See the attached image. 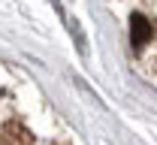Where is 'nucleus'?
<instances>
[{"mask_svg":"<svg viewBox=\"0 0 157 145\" xmlns=\"http://www.w3.org/2000/svg\"><path fill=\"white\" fill-rule=\"evenodd\" d=\"M151 36H154L151 21L145 18L142 12H133V18H130V42H133V48L148 45V40H151Z\"/></svg>","mask_w":157,"mask_h":145,"instance_id":"obj_1","label":"nucleus"},{"mask_svg":"<svg viewBox=\"0 0 157 145\" xmlns=\"http://www.w3.org/2000/svg\"><path fill=\"white\" fill-rule=\"evenodd\" d=\"M0 139H3V145H33L30 133H27V130H24V127H21L18 121H9V124L3 127Z\"/></svg>","mask_w":157,"mask_h":145,"instance_id":"obj_2","label":"nucleus"}]
</instances>
